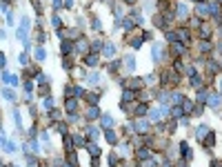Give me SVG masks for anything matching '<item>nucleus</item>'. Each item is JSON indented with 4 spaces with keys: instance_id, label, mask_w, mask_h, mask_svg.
<instances>
[{
    "instance_id": "nucleus-28",
    "label": "nucleus",
    "mask_w": 222,
    "mask_h": 167,
    "mask_svg": "<svg viewBox=\"0 0 222 167\" xmlns=\"http://www.w3.org/2000/svg\"><path fill=\"white\" fill-rule=\"evenodd\" d=\"M200 51H204V54H207V51H211V45H209L207 40H204V42H200Z\"/></svg>"
},
{
    "instance_id": "nucleus-7",
    "label": "nucleus",
    "mask_w": 222,
    "mask_h": 167,
    "mask_svg": "<svg viewBox=\"0 0 222 167\" xmlns=\"http://www.w3.org/2000/svg\"><path fill=\"white\" fill-rule=\"evenodd\" d=\"M180 152L184 154L182 158H187V161H191V149H189V145H187V143H180Z\"/></svg>"
},
{
    "instance_id": "nucleus-24",
    "label": "nucleus",
    "mask_w": 222,
    "mask_h": 167,
    "mask_svg": "<svg viewBox=\"0 0 222 167\" xmlns=\"http://www.w3.org/2000/svg\"><path fill=\"white\" fill-rule=\"evenodd\" d=\"M87 134H89V138H93V140H96V136H98V127H93V125H91L89 129H87Z\"/></svg>"
},
{
    "instance_id": "nucleus-6",
    "label": "nucleus",
    "mask_w": 222,
    "mask_h": 167,
    "mask_svg": "<svg viewBox=\"0 0 222 167\" xmlns=\"http://www.w3.org/2000/svg\"><path fill=\"white\" fill-rule=\"evenodd\" d=\"M98 116H100V111H98V107H96V105H91L89 109H87V118L91 120V118H98Z\"/></svg>"
},
{
    "instance_id": "nucleus-41",
    "label": "nucleus",
    "mask_w": 222,
    "mask_h": 167,
    "mask_svg": "<svg viewBox=\"0 0 222 167\" xmlns=\"http://www.w3.org/2000/svg\"><path fill=\"white\" fill-rule=\"evenodd\" d=\"M45 107H47V109H51V107H53V100H51V98H45Z\"/></svg>"
},
{
    "instance_id": "nucleus-10",
    "label": "nucleus",
    "mask_w": 222,
    "mask_h": 167,
    "mask_svg": "<svg viewBox=\"0 0 222 167\" xmlns=\"http://www.w3.org/2000/svg\"><path fill=\"white\" fill-rule=\"evenodd\" d=\"M176 11H178V16H180V18H184V16H189V7H187V5H182V2H180V5H178V7H176Z\"/></svg>"
},
{
    "instance_id": "nucleus-43",
    "label": "nucleus",
    "mask_w": 222,
    "mask_h": 167,
    "mask_svg": "<svg viewBox=\"0 0 222 167\" xmlns=\"http://www.w3.org/2000/svg\"><path fill=\"white\" fill-rule=\"evenodd\" d=\"M87 80H89V82H98V74H91V76L87 78Z\"/></svg>"
},
{
    "instance_id": "nucleus-46",
    "label": "nucleus",
    "mask_w": 222,
    "mask_h": 167,
    "mask_svg": "<svg viewBox=\"0 0 222 167\" xmlns=\"http://www.w3.org/2000/svg\"><path fill=\"white\" fill-rule=\"evenodd\" d=\"M60 5H62V0H53V7H56V9H58Z\"/></svg>"
},
{
    "instance_id": "nucleus-49",
    "label": "nucleus",
    "mask_w": 222,
    "mask_h": 167,
    "mask_svg": "<svg viewBox=\"0 0 222 167\" xmlns=\"http://www.w3.org/2000/svg\"><path fill=\"white\" fill-rule=\"evenodd\" d=\"M127 2H136V0H127Z\"/></svg>"
},
{
    "instance_id": "nucleus-5",
    "label": "nucleus",
    "mask_w": 222,
    "mask_h": 167,
    "mask_svg": "<svg viewBox=\"0 0 222 167\" xmlns=\"http://www.w3.org/2000/svg\"><path fill=\"white\" fill-rule=\"evenodd\" d=\"M60 51H62V54H71V51H73V42H69V40H65V42H62V45H60Z\"/></svg>"
},
{
    "instance_id": "nucleus-45",
    "label": "nucleus",
    "mask_w": 222,
    "mask_h": 167,
    "mask_svg": "<svg viewBox=\"0 0 222 167\" xmlns=\"http://www.w3.org/2000/svg\"><path fill=\"white\" fill-rule=\"evenodd\" d=\"M0 65H2V67H7V58H5V56H0Z\"/></svg>"
},
{
    "instance_id": "nucleus-33",
    "label": "nucleus",
    "mask_w": 222,
    "mask_h": 167,
    "mask_svg": "<svg viewBox=\"0 0 222 167\" xmlns=\"http://www.w3.org/2000/svg\"><path fill=\"white\" fill-rule=\"evenodd\" d=\"M182 67H184V65H182V60H176V62H173V69H176V71H182Z\"/></svg>"
},
{
    "instance_id": "nucleus-30",
    "label": "nucleus",
    "mask_w": 222,
    "mask_h": 167,
    "mask_svg": "<svg viewBox=\"0 0 222 167\" xmlns=\"http://www.w3.org/2000/svg\"><path fill=\"white\" fill-rule=\"evenodd\" d=\"M191 85H193V87H200V85H202V80L198 78V74H196V76H191Z\"/></svg>"
},
{
    "instance_id": "nucleus-16",
    "label": "nucleus",
    "mask_w": 222,
    "mask_h": 167,
    "mask_svg": "<svg viewBox=\"0 0 222 167\" xmlns=\"http://www.w3.org/2000/svg\"><path fill=\"white\" fill-rule=\"evenodd\" d=\"M102 54H105L107 58H109V56H113V54H116V47H113V45H109V42H107V45H105V49H102Z\"/></svg>"
},
{
    "instance_id": "nucleus-18",
    "label": "nucleus",
    "mask_w": 222,
    "mask_h": 167,
    "mask_svg": "<svg viewBox=\"0 0 222 167\" xmlns=\"http://www.w3.org/2000/svg\"><path fill=\"white\" fill-rule=\"evenodd\" d=\"M147 111H149V105H147V102H140V105L136 107V114H138V116H142V114H147Z\"/></svg>"
},
{
    "instance_id": "nucleus-26",
    "label": "nucleus",
    "mask_w": 222,
    "mask_h": 167,
    "mask_svg": "<svg viewBox=\"0 0 222 167\" xmlns=\"http://www.w3.org/2000/svg\"><path fill=\"white\" fill-rule=\"evenodd\" d=\"M45 49H42V47H38V49H36V58H38V60H45Z\"/></svg>"
},
{
    "instance_id": "nucleus-27",
    "label": "nucleus",
    "mask_w": 222,
    "mask_h": 167,
    "mask_svg": "<svg viewBox=\"0 0 222 167\" xmlns=\"http://www.w3.org/2000/svg\"><path fill=\"white\" fill-rule=\"evenodd\" d=\"M166 40H169V42H176V40H178V34H173V31H166Z\"/></svg>"
},
{
    "instance_id": "nucleus-32",
    "label": "nucleus",
    "mask_w": 222,
    "mask_h": 167,
    "mask_svg": "<svg viewBox=\"0 0 222 167\" xmlns=\"http://www.w3.org/2000/svg\"><path fill=\"white\" fill-rule=\"evenodd\" d=\"M51 25L58 29V27H60V18H58V16H53V18H51Z\"/></svg>"
},
{
    "instance_id": "nucleus-47",
    "label": "nucleus",
    "mask_w": 222,
    "mask_h": 167,
    "mask_svg": "<svg viewBox=\"0 0 222 167\" xmlns=\"http://www.w3.org/2000/svg\"><path fill=\"white\" fill-rule=\"evenodd\" d=\"M65 5L67 7H73V0H65Z\"/></svg>"
},
{
    "instance_id": "nucleus-22",
    "label": "nucleus",
    "mask_w": 222,
    "mask_h": 167,
    "mask_svg": "<svg viewBox=\"0 0 222 167\" xmlns=\"http://www.w3.org/2000/svg\"><path fill=\"white\" fill-rule=\"evenodd\" d=\"M2 96H5L7 100H16V94L11 89H2Z\"/></svg>"
},
{
    "instance_id": "nucleus-2",
    "label": "nucleus",
    "mask_w": 222,
    "mask_h": 167,
    "mask_svg": "<svg viewBox=\"0 0 222 167\" xmlns=\"http://www.w3.org/2000/svg\"><path fill=\"white\" fill-rule=\"evenodd\" d=\"M133 127H136V132L144 134L147 129H149V123H147V120H136V125H133Z\"/></svg>"
},
{
    "instance_id": "nucleus-13",
    "label": "nucleus",
    "mask_w": 222,
    "mask_h": 167,
    "mask_svg": "<svg viewBox=\"0 0 222 167\" xmlns=\"http://www.w3.org/2000/svg\"><path fill=\"white\" fill-rule=\"evenodd\" d=\"M151 54H153V60H160V58H162V47L160 45H153V51H151Z\"/></svg>"
},
{
    "instance_id": "nucleus-12",
    "label": "nucleus",
    "mask_w": 222,
    "mask_h": 167,
    "mask_svg": "<svg viewBox=\"0 0 222 167\" xmlns=\"http://www.w3.org/2000/svg\"><path fill=\"white\" fill-rule=\"evenodd\" d=\"M67 111H73V109H78V100L76 98H67Z\"/></svg>"
},
{
    "instance_id": "nucleus-36",
    "label": "nucleus",
    "mask_w": 222,
    "mask_h": 167,
    "mask_svg": "<svg viewBox=\"0 0 222 167\" xmlns=\"http://www.w3.org/2000/svg\"><path fill=\"white\" fill-rule=\"evenodd\" d=\"M73 143H76V145H85V138L82 136H73Z\"/></svg>"
},
{
    "instance_id": "nucleus-15",
    "label": "nucleus",
    "mask_w": 222,
    "mask_h": 167,
    "mask_svg": "<svg viewBox=\"0 0 222 167\" xmlns=\"http://www.w3.org/2000/svg\"><path fill=\"white\" fill-rule=\"evenodd\" d=\"M138 158H140V161H149V158H151V152H149V149H138Z\"/></svg>"
},
{
    "instance_id": "nucleus-31",
    "label": "nucleus",
    "mask_w": 222,
    "mask_h": 167,
    "mask_svg": "<svg viewBox=\"0 0 222 167\" xmlns=\"http://www.w3.org/2000/svg\"><path fill=\"white\" fill-rule=\"evenodd\" d=\"M200 100H207V91H204V89L198 91V102H200Z\"/></svg>"
},
{
    "instance_id": "nucleus-37",
    "label": "nucleus",
    "mask_w": 222,
    "mask_h": 167,
    "mask_svg": "<svg viewBox=\"0 0 222 167\" xmlns=\"http://www.w3.org/2000/svg\"><path fill=\"white\" fill-rule=\"evenodd\" d=\"M78 47H80L78 51H87V40H80V42H78Z\"/></svg>"
},
{
    "instance_id": "nucleus-23",
    "label": "nucleus",
    "mask_w": 222,
    "mask_h": 167,
    "mask_svg": "<svg viewBox=\"0 0 222 167\" xmlns=\"http://www.w3.org/2000/svg\"><path fill=\"white\" fill-rule=\"evenodd\" d=\"M200 36H202V38H204V40H209V38H211V29H209V27H202Z\"/></svg>"
},
{
    "instance_id": "nucleus-9",
    "label": "nucleus",
    "mask_w": 222,
    "mask_h": 167,
    "mask_svg": "<svg viewBox=\"0 0 222 167\" xmlns=\"http://www.w3.org/2000/svg\"><path fill=\"white\" fill-rule=\"evenodd\" d=\"M196 14H198V16H207V14H209V5H204V2H200V5L196 7Z\"/></svg>"
},
{
    "instance_id": "nucleus-11",
    "label": "nucleus",
    "mask_w": 222,
    "mask_h": 167,
    "mask_svg": "<svg viewBox=\"0 0 222 167\" xmlns=\"http://www.w3.org/2000/svg\"><path fill=\"white\" fill-rule=\"evenodd\" d=\"M220 102H222V96H220V94H213V96L209 98V105H211V107H220Z\"/></svg>"
},
{
    "instance_id": "nucleus-29",
    "label": "nucleus",
    "mask_w": 222,
    "mask_h": 167,
    "mask_svg": "<svg viewBox=\"0 0 222 167\" xmlns=\"http://www.w3.org/2000/svg\"><path fill=\"white\" fill-rule=\"evenodd\" d=\"M173 51H176V54H182V51H184V45H180V42H173Z\"/></svg>"
},
{
    "instance_id": "nucleus-17",
    "label": "nucleus",
    "mask_w": 222,
    "mask_h": 167,
    "mask_svg": "<svg viewBox=\"0 0 222 167\" xmlns=\"http://www.w3.org/2000/svg\"><path fill=\"white\" fill-rule=\"evenodd\" d=\"M105 138H107V143H111V145H116V143H118V136H116L113 132H111V129L105 134Z\"/></svg>"
},
{
    "instance_id": "nucleus-34",
    "label": "nucleus",
    "mask_w": 222,
    "mask_h": 167,
    "mask_svg": "<svg viewBox=\"0 0 222 167\" xmlns=\"http://www.w3.org/2000/svg\"><path fill=\"white\" fill-rule=\"evenodd\" d=\"M173 116H176V118L182 116V107H173Z\"/></svg>"
},
{
    "instance_id": "nucleus-20",
    "label": "nucleus",
    "mask_w": 222,
    "mask_h": 167,
    "mask_svg": "<svg viewBox=\"0 0 222 167\" xmlns=\"http://www.w3.org/2000/svg\"><path fill=\"white\" fill-rule=\"evenodd\" d=\"M87 149H89V154H91V156H93V158H96L98 154H100V149H98V145H93V143H89V145H87Z\"/></svg>"
},
{
    "instance_id": "nucleus-44",
    "label": "nucleus",
    "mask_w": 222,
    "mask_h": 167,
    "mask_svg": "<svg viewBox=\"0 0 222 167\" xmlns=\"http://www.w3.org/2000/svg\"><path fill=\"white\" fill-rule=\"evenodd\" d=\"M25 89H27V91H31V89H33V82L27 80V82H25Z\"/></svg>"
},
{
    "instance_id": "nucleus-14",
    "label": "nucleus",
    "mask_w": 222,
    "mask_h": 167,
    "mask_svg": "<svg viewBox=\"0 0 222 167\" xmlns=\"http://www.w3.org/2000/svg\"><path fill=\"white\" fill-rule=\"evenodd\" d=\"M125 65H127V69H129V71L136 69V60H133V56H127V58H125Z\"/></svg>"
},
{
    "instance_id": "nucleus-4",
    "label": "nucleus",
    "mask_w": 222,
    "mask_h": 167,
    "mask_svg": "<svg viewBox=\"0 0 222 167\" xmlns=\"http://www.w3.org/2000/svg\"><path fill=\"white\" fill-rule=\"evenodd\" d=\"M85 65H87V67H96V65H98V56H96V54H89V56L85 58Z\"/></svg>"
},
{
    "instance_id": "nucleus-19",
    "label": "nucleus",
    "mask_w": 222,
    "mask_h": 167,
    "mask_svg": "<svg viewBox=\"0 0 222 167\" xmlns=\"http://www.w3.org/2000/svg\"><path fill=\"white\" fill-rule=\"evenodd\" d=\"M102 125L105 127H113V116H111V114H105V116H102Z\"/></svg>"
},
{
    "instance_id": "nucleus-40",
    "label": "nucleus",
    "mask_w": 222,
    "mask_h": 167,
    "mask_svg": "<svg viewBox=\"0 0 222 167\" xmlns=\"http://www.w3.org/2000/svg\"><path fill=\"white\" fill-rule=\"evenodd\" d=\"M89 102H91V105H96V102H98V96H96V94H89Z\"/></svg>"
},
{
    "instance_id": "nucleus-42",
    "label": "nucleus",
    "mask_w": 222,
    "mask_h": 167,
    "mask_svg": "<svg viewBox=\"0 0 222 167\" xmlns=\"http://www.w3.org/2000/svg\"><path fill=\"white\" fill-rule=\"evenodd\" d=\"M58 132H60V134H65V132H67V127H65V123H58Z\"/></svg>"
},
{
    "instance_id": "nucleus-38",
    "label": "nucleus",
    "mask_w": 222,
    "mask_h": 167,
    "mask_svg": "<svg viewBox=\"0 0 222 167\" xmlns=\"http://www.w3.org/2000/svg\"><path fill=\"white\" fill-rule=\"evenodd\" d=\"M73 94H76V96H85V89H82V87H76V89H73Z\"/></svg>"
},
{
    "instance_id": "nucleus-25",
    "label": "nucleus",
    "mask_w": 222,
    "mask_h": 167,
    "mask_svg": "<svg viewBox=\"0 0 222 167\" xmlns=\"http://www.w3.org/2000/svg\"><path fill=\"white\" fill-rule=\"evenodd\" d=\"M178 38H182V40H189V29H178Z\"/></svg>"
},
{
    "instance_id": "nucleus-8",
    "label": "nucleus",
    "mask_w": 222,
    "mask_h": 167,
    "mask_svg": "<svg viewBox=\"0 0 222 167\" xmlns=\"http://www.w3.org/2000/svg\"><path fill=\"white\" fill-rule=\"evenodd\" d=\"M202 140H204V145H207V147H213V145H216V134L209 132V134H207V138H202Z\"/></svg>"
},
{
    "instance_id": "nucleus-39",
    "label": "nucleus",
    "mask_w": 222,
    "mask_h": 167,
    "mask_svg": "<svg viewBox=\"0 0 222 167\" xmlns=\"http://www.w3.org/2000/svg\"><path fill=\"white\" fill-rule=\"evenodd\" d=\"M69 163H71V165H78V158H76V154H69Z\"/></svg>"
},
{
    "instance_id": "nucleus-48",
    "label": "nucleus",
    "mask_w": 222,
    "mask_h": 167,
    "mask_svg": "<svg viewBox=\"0 0 222 167\" xmlns=\"http://www.w3.org/2000/svg\"><path fill=\"white\" fill-rule=\"evenodd\" d=\"M213 167H222V163H213Z\"/></svg>"
},
{
    "instance_id": "nucleus-1",
    "label": "nucleus",
    "mask_w": 222,
    "mask_h": 167,
    "mask_svg": "<svg viewBox=\"0 0 222 167\" xmlns=\"http://www.w3.org/2000/svg\"><path fill=\"white\" fill-rule=\"evenodd\" d=\"M142 82H144L142 78H133V80H129V82H127V87L136 91V89H140V87H142Z\"/></svg>"
},
{
    "instance_id": "nucleus-21",
    "label": "nucleus",
    "mask_w": 222,
    "mask_h": 167,
    "mask_svg": "<svg viewBox=\"0 0 222 167\" xmlns=\"http://www.w3.org/2000/svg\"><path fill=\"white\" fill-rule=\"evenodd\" d=\"M198 140H202V136H207V134H209V127H204V125H202V127H198Z\"/></svg>"
},
{
    "instance_id": "nucleus-35",
    "label": "nucleus",
    "mask_w": 222,
    "mask_h": 167,
    "mask_svg": "<svg viewBox=\"0 0 222 167\" xmlns=\"http://www.w3.org/2000/svg\"><path fill=\"white\" fill-rule=\"evenodd\" d=\"M116 163H118V154H111L109 156V165H116Z\"/></svg>"
},
{
    "instance_id": "nucleus-3",
    "label": "nucleus",
    "mask_w": 222,
    "mask_h": 167,
    "mask_svg": "<svg viewBox=\"0 0 222 167\" xmlns=\"http://www.w3.org/2000/svg\"><path fill=\"white\" fill-rule=\"evenodd\" d=\"M131 100H136V91H133V89H127L125 94H122V102H131Z\"/></svg>"
}]
</instances>
